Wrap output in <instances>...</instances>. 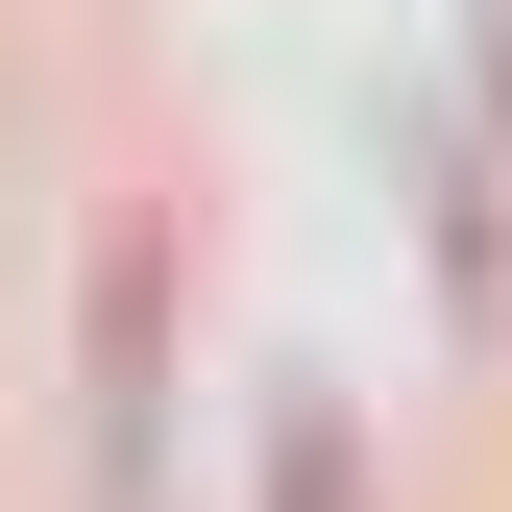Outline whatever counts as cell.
I'll use <instances>...</instances> for the list:
<instances>
[{"instance_id":"1","label":"cell","mask_w":512,"mask_h":512,"mask_svg":"<svg viewBox=\"0 0 512 512\" xmlns=\"http://www.w3.org/2000/svg\"><path fill=\"white\" fill-rule=\"evenodd\" d=\"M98 512H171V244H98Z\"/></svg>"},{"instance_id":"3","label":"cell","mask_w":512,"mask_h":512,"mask_svg":"<svg viewBox=\"0 0 512 512\" xmlns=\"http://www.w3.org/2000/svg\"><path fill=\"white\" fill-rule=\"evenodd\" d=\"M269 512H342V415H317V391L269 415Z\"/></svg>"},{"instance_id":"2","label":"cell","mask_w":512,"mask_h":512,"mask_svg":"<svg viewBox=\"0 0 512 512\" xmlns=\"http://www.w3.org/2000/svg\"><path fill=\"white\" fill-rule=\"evenodd\" d=\"M415 220H439V293L512 317V122H439V147H415Z\"/></svg>"}]
</instances>
